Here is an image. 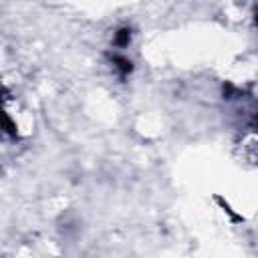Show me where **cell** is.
<instances>
[{
  "instance_id": "3957f363",
  "label": "cell",
  "mask_w": 258,
  "mask_h": 258,
  "mask_svg": "<svg viewBox=\"0 0 258 258\" xmlns=\"http://www.w3.org/2000/svg\"><path fill=\"white\" fill-rule=\"evenodd\" d=\"M256 22H258V16H256Z\"/></svg>"
},
{
  "instance_id": "6da1fadb",
  "label": "cell",
  "mask_w": 258,
  "mask_h": 258,
  "mask_svg": "<svg viewBox=\"0 0 258 258\" xmlns=\"http://www.w3.org/2000/svg\"><path fill=\"white\" fill-rule=\"evenodd\" d=\"M113 64H115V69L119 71V75H121V77H127V75L133 71L131 60H129V58H125V56H119V54H115V56H113Z\"/></svg>"
},
{
  "instance_id": "7a4b0ae2",
  "label": "cell",
  "mask_w": 258,
  "mask_h": 258,
  "mask_svg": "<svg viewBox=\"0 0 258 258\" xmlns=\"http://www.w3.org/2000/svg\"><path fill=\"white\" fill-rule=\"evenodd\" d=\"M129 40H131V30L129 28H119L115 32V44L117 46H127Z\"/></svg>"
}]
</instances>
